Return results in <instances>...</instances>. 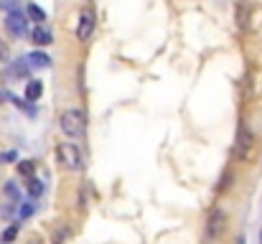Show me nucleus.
<instances>
[{
	"label": "nucleus",
	"mask_w": 262,
	"mask_h": 244,
	"mask_svg": "<svg viewBox=\"0 0 262 244\" xmlns=\"http://www.w3.org/2000/svg\"><path fill=\"white\" fill-rule=\"evenodd\" d=\"M59 127L67 138H82L84 135V115L79 109H64L59 117Z\"/></svg>",
	"instance_id": "f257e3e1"
},
{
	"label": "nucleus",
	"mask_w": 262,
	"mask_h": 244,
	"mask_svg": "<svg viewBox=\"0 0 262 244\" xmlns=\"http://www.w3.org/2000/svg\"><path fill=\"white\" fill-rule=\"evenodd\" d=\"M255 145H257L255 132L250 130L247 122H239V127H237V153H239V158L242 161H250L255 156Z\"/></svg>",
	"instance_id": "f03ea898"
},
{
	"label": "nucleus",
	"mask_w": 262,
	"mask_h": 244,
	"mask_svg": "<svg viewBox=\"0 0 262 244\" xmlns=\"http://www.w3.org/2000/svg\"><path fill=\"white\" fill-rule=\"evenodd\" d=\"M5 31L13 36V38H23L28 33V15L20 13L18 8L8 10L5 13Z\"/></svg>",
	"instance_id": "7ed1b4c3"
},
{
	"label": "nucleus",
	"mask_w": 262,
	"mask_h": 244,
	"mask_svg": "<svg viewBox=\"0 0 262 244\" xmlns=\"http://www.w3.org/2000/svg\"><path fill=\"white\" fill-rule=\"evenodd\" d=\"M56 156H59L61 165L69 168V170H79L82 168V153H79V148L74 143H61L56 148Z\"/></svg>",
	"instance_id": "20e7f679"
},
{
	"label": "nucleus",
	"mask_w": 262,
	"mask_h": 244,
	"mask_svg": "<svg viewBox=\"0 0 262 244\" xmlns=\"http://www.w3.org/2000/svg\"><path fill=\"white\" fill-rule=\"evenodd\" d=\"M92 33H94V15L89 10H82L79 23H77V36H79V41H89Z\"/></svg>",
	"instance_id": "39448f33"
},
{
	"label": "nucleus",
	"mask_w": 262,
	"mask_h": 244,
	"mask_svg": "<svg viewBox=\"0 0 262 244\" xmlns=\"http://www.w3.org/2000/svg\"><path fill=\"white\" fill-rule=\"evenodd\" d=\"M31 41L36 46H49V43H54V36H51V31L43 23H36V28L31 31Z\"/></svg>",
	"instance_id": "423d86ee"
},
{
	"label": "nucleus",
	"mask_w": 262,
	"mask_h": 244,
	"mask_svg": "<svg viewBox=\"0 0 262 244\" xmlns=\"http://www.w3.org/2000/svg\"><path fill=\"white\" fill-rule=\"evenodd\" d=\"M206 232H209V237H219V234L224 232V214H222V211H211Z\"/></svg>",
	"instance_id": "0eeeda50"
},
{
	"label": "nucleus",
	"mask_w": 262,
	"mask_h": 244,
	"mask_svg": "<svg viewBox=\"0 0 262 244\" xmlns=\"http://www.w3.org/2000/svg\"><path fill=\"white\" fill-rule=\"evenodd\" d=\"M26 61H28L31 69H49V66H51V59H49L46 54H41V51H31V54L26 56Z\"/></svg>",
	"instance_id": "6e6552de"
},
{
	"label": "nucleus",
	"mask_w": 262,
	"mask_h": 244,
	"mask_svg": "<svg viewBox=\"0 0 262 244\" xmlns=\"http://www.w3.org/2000/svg\"><path fill=\"white\" fill-rule=\"evenodd\" d=\"M41 94H43V84L38 79H31L26 84V102H36Z\"/></svg>",
	"instance_id": "1a4fd4ad"
},
{
	"label": "nucleus",
	"mask_w": 262,
	"mask_h": 244,
	"mask_svg": "<svg viewBox=\"0 0 262 244\" xmlns=\"http://www.w3.org/2000/svg\"><path fill=\"white\" fill-rule=\"evenodd\" d=\"M26 15H28L31 20H36V23H43V20H46V13H43L36 3H28V5H26Z\"/></svg>",
	"instance_id": "9d476101"
},
{
	"label": "nucleus",
	"mask_w": 262,
	"mask_h": 244,
	"mask_svg": "<svg viewBox=\"0 0 262 244\" xmlns=\"http://www.w3.org/2000/svg\"><path fill=\"white\" fill-rule=\"evenodd\" d=\"M28 193H31L33 198H38V196L43 193V183H41L38 178H31V181H28Z\"/></svg>",
	"instance_id": "9b49d317"
},
{
	"label": "nucleus",
	"mask_w": 262,
	"mask_h": 244,
	"mask_svg": "<svg viewBox=\"0 0 262 244\" xmlns=\"http://www.w3.org/2000/svg\"><path fill=\"white\" fill-rule=\"evenodd\" d=\"M18 237V224H10L5 232H3V242H13Z\"/></svg>",
	"instance_id": "f8f14e48"
},
{
	"label": "nucleus",
	"mask_w": 262,
	"mask_h": 244,
	"mask_svg": "<svg viewBox=\"0 0 262 244\" xmlns=\"http://www.w3.org/2000/svg\"><path fill=\"white\" fill-rule=\"evenodd\" d=\"M10 61V49L5 46V41H0V64H8Z\"/></svg>",
	"instance_id": "ddd939ff"
},
{
	"label": "nucleus",
	"mask_w": 262,
	"mask_h": 244,
	"mask_svg": "<svg viewBox=\"0 0 262 244\" xmlns=\"http://www.w3.org/2000/svg\"><path fill=\"white\" fill-rule=\"evenodd\" d=\"M18 170H20L23 175H31V173H33V161H23L18 165Z\"/></svg>",
	"instance_id": "4468645a"
},
{
	"label": "nucleus",
	"mask_w": 262,
	"mask_h": 244,
	"mask_svg": "<svg viewBox=\"0 0 262 244\" xmlns=\"http://www.w3.org/2000/svg\"><path fill=\"white\" fill-rule=\"evenodd\" d=\"M18 3L20 0H0V10H13V8H18Z\"/></svg>",
	"instance_id": "2eb2a0df"
},
{
	"label": "nucleus",
	"mask_w": 262,
	"mask_h": 244,
	"mask_svg": "<svg viewBox=\"0 0 262 244\" xmlns=\"http://www.w3.org/2000/svg\"><path fill=\"white\" fill-rule=\"evenodd\" d=\"M18 214H20V219H26V216H31V214H33V204H23Z\"/></svg>",
	"instance_id": "dca6fc26"
},
{
	"label": "nucleus",
	"mask_w": 262,
	"mask_h": 244,
	"mask_svg": "<svg viewBox=\"0 0 262 244\" xmlns=\"http://www.w3.org/2000/svg\"><path fill=\"white\" fill-rule=\"evenodd\" d=\"M5 193H8L13 201H18V188H15L13 183H8V186H5Z\"/></svg>",
	"instance_id": "f3484780"
},
{
	"label": "nucleus",
	"mask_w": 262,
	"mask_h": 244,
	"mask_svg": "<svg viewBox=\"0 0 262 244\" xmlns=\"http://www.w3.org/2000/svg\"><path fill=\"white\" fill-rule=\"evenodd\" d=\"M0 161H15V153H5V156H0Z\"/></svg>",
	"instance_id": "a211bd4d"
},
{
	"label": "nucleus",
	"mask_w": 262,
	"mask_h": 244,
	"mask_svg": "<svg viewBox=\"0 0 262 244\" xmlns=\"http://www.w3.org/2000/svg\"><path fill=\"white\" fill-rule=\"evenodd\" d=\"M31 244H41V242H38V239H33V242H31Z\"/></svg>",
	"instance_id": "6ab92c4d"
},
{
	"label": "nucleus",
	"mask_w": 262,
	"mask_h": 244,
	"mask_svg": "<svg viewBox=\"0 0 262 244\" xmlns=\"http://www.w3.org/2000/svg\"><path fill=\"white\" fill-rule=\"evenodd\" d=\"M237 244H245V239H239V242H237Z\"/></svg>",
	"instance_id": "aec40b11"
},
{
	"label": "nucleus",
	"mask_w": 262,
	"mask_h": 244,
	"mask_svg": "<svg viewBox=\"0 0 262 244\" xmlns=\"http://www.w3.org/2000/svg\"><path fill=\"white\" fill-rule=\"evenodd\" d=\"M260 244H262V232H260Z\"/></svg>",
	"instance_id": "412c9836"
}]
</instances>
